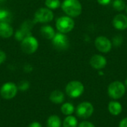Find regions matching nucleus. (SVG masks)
<instances>
[{
    "label": "nucleus",
    "instance_id": "obj_1",
    "mask_svg": "<svg viewBox=\"0 0 127 127\" xmlns=\"http://www.w3.org/2000/svg\"><path fill=\"white\" fill-rule=\"evenodd\" d=\"M63 10L70 17H77L82 12V5L78 0H64L62 4Z\"/></svg>",
    "mask_w": 127,
    "mask_h": 127
},
{
    "label": "nucleus",
    "instance_id": "obj_2",
    "mask_svg": "<svg viewBox=\"0 0 127 127\" xmlns=\"http://www.w3.org/2000/svg\"><path fill=\"white\" fill-rule=\"evenodd\" d=\"M84 92V86L77 80L69 82L65 86V93L71 98H77L83 95Z\"/></svg>",
    "mask_w": 127,
    "mask_h": 127
},
{
    "label": "nucleus",
    "instance_id": "obj_3",
    "mask_svg": "<svg viewBox=\"0 0 127 127\" xmlns=\"http://www.w3.org/2000/svg\"><path fill=\"white\" fill-rule=\"evenodd\" d=\"M126 92L125 86L120 81H115L110 83L108 87V95L114 100L121 98Z\"/></svg>",
    "mask_w": 127,
    "mask_h": 127
},
{
    "label": "nucleus",
    "instance_id": "obj_4",
    "mask_svg": "<svg viewBox=\"0 0 127 127\" xmlns=\"http://www.w3.org/2000/svg\"><path fill=\"white\" fill-rule=\"evenodd\" d=\"M39 47L37 39L31 36H28L21 41V48L22 51L27 54H32L36 51Z\"/></svg>",
    "mask_w": 127,
    "mask_h": 127
},
{
    "label": "nucleus",
    "instance_id": "obj_5",
    "mask_svg": "<svg viewBox=\"0 0 127 127\" xmlns=\"http://www.w3.org/2000/svg\"><path fill=\"white\" fill-rule=\"evenodd\" d=\"M56 27L60 33H67L73 30L74 22L70 16H61L57 20Z\"/></svg>",
    "mask_w": 127,
    "mask_h": 127
},
{
    "label": "nucleus",
    "instance_id": "obj_6",
    "mask_svg": "<svg viewBox=\"0 0 127 127\" xmlns=\"http://www.w3.org/2000/svg\"><path fill=\"white\" fill-rule=\"evenodd\" d=\"M18 92L17 86L12 82L4 83L0 89V95L4 100H11L14 98Z\"/></svg>",
    "mask_w": 127,
    "mask_h": 127
},
{
    "label": "nucleus",
    "instance_id": "obj_7",
    "mask_svg": "<svg viewBox=\"0 0 127 127\" xmlns=\"http://www.w3.org/2000/svg\"><path fill=\"white\" fill-rule=\"evenodd\" d=\"M54 19V13L53 12L45 7H42L38 9L35 13H34V18H33V22H41V23H47Z\"/></svg>",
    "mask_w": 127,
    "mask_h": 127
},
{
    "label": "nucleus",
    "instance_id": "obj_8",
    "mask_svg": "<svg viewBox=\"0 0 127 127\" xmlns=\"http://www.w3.org/2000/svg\"><path fill=\"white\" fill-rule=\"evenodd\" d=\"M94 112V106L89 102H83L76 108V115L77 117L86 119L90 118Z\"/></svg>",
    "mask_w": 127,
    "mask_h": 127
},
{
    "label": "nucleus",
    "instance_id": "obj_9",
    "mask_svg": "<svg viewBox=\"0 0 127 127\" xmlns=\"http://www.w3.org/2000/svg\"><path fill=\"white\" fill-rule=\"evenodd\" d=\"M51 40L54 47L59 51L66 50L69 46L68 38L67 37V36L65 35V33H55L54 36Z\"/></svg>",
    "mask_w": 127,
    "mask_h": 127
},
{
    "label": "nucleus",
    "instance_id": "obj_10",
    "mask_svg": "<svg viewBox=\"0 0 127 127\" xmlns=\"http://www.w3.org/2000/svg\"><path fill=\"white\" fill-rule=\"evenodd\" d=\"M34 24L33 22H30V21H27L25 22L21 26L20 29L17 30L16 33H15V38L16 39L19 40V41H22L23 39H25V37L31 36V30L32 28L33 25Z\"/></svg>",
    "mask_w": 127,
    "mask_h": 127
},
{
    "label": "nucleus",
    "instance_id": "obj_11",
    "mask_svg": "<svg viewBox=\"0 0 127 127\" xmlns=\"http://www.w3.org/2000/svg\"><path fill=\"white\" fill-rule=\"evenodd\" d=\"M95 44L96 48L102 53H108L112 49V42L108 38L103 36L97 37Z\"/></svg>",
    "mask_w": 127,
    "mask_h": 127
},
{
    "label": "nucleus",
    "instance_id": "obj_12",
    "mask_svg": "<svg viewBox=\"0 0 127 127\" xmlns=\"http://www.w3.org/2000/svg\"><path fill=\"white\" fill-rule=\"evenodd\" d=\"M90 65L95 69L100 70L105 68V66L106 65V60L102 55L95 54L91 58Z\"/></svg>",
    "mask_w": 127,
    "mask_h": 127
},
{
    "label": "nucleus",
    "instance_id": "obj_13",
    "mask_svg": "<svg viewBox=\"0 0 127 127\" xmlns=\"http://www.w3.org/2000/svg\"><path fill=\"white\" fill-rule=\"evenodd\" d=\"M113 25L115 28L123 31L127 28V16L124 14H118L113 19Z\"/></svg>",
    "mask_w": 127,
    "mask_h": 127
},
{
    "label": "nucleus",
    "instance_id": "obj_14",
    "mask_svg": "<svg viewBox=\"0 0 127 127\" xmlns=\"http://www.w3.org/2000/svg\"><path fill=\"white\" fill-rule=\"evenodd\" d=\"M13 33L12 26L7 22H0V36L2 38H9Z\"/></svg>",
    "mask_w": 127,
    "mask_h": 127
},
{
    "label": "nucleus",
    "instance_id": "obj_15",
    "mask_svg": "<svg viewBox=\"0 0 127 127\" xmlns=\"http://www.w3.org/2000/svg\"><path fill=\"white\" fill-rule=\"evenodd\" d=\"M49 99L54 104H61L64 102L65 95L62 91L54 90L51 93Z\"/></svg>",
    "mask_w": 127,
    "mask_h": 127
},
{
    "label": "nucleus",
    "instance_id": "obj_16",
    "mask_svg": "<svg viewBox=\"0 0 127 127\" xmlns=\"http://www.w3.org/2000/svg\"><path fill=\"white\" fill-rule=\"evenodd\" d=\"M109 112L115 116L120 115L122 112V106L119 102L117 101H110L108 106Z\"/></svg>",
    "mask_w": 127,
    "mask_h": 127
},
{
    "label": "nucleus",
    "instance_id": "obj_17",
    "mask_svg": "<svg viewBox=\"0 0 127 127\" xmlns=\"http://www.w3.org/2000/svg\"><path fill=\"white\" fill-rule=\"evenodd\" d=\"M40 33L46 39H52L55 35L54 28L50 25H44L40 29Z\"/></svg>",
    "mask_w": 127,
    "mask_h": 127
},
{
    "label": "nucleus",
    "instance_id": "obj_18",
    "mask_svg": "<svg viewBox=\"0 0 127 127\" xmlns=\"http://www.w3.org/2000/svg\"><path fill=\"white\" fill-rule=\"evenodd\" d=\"M47 127H61L62 121L60 118L57 115H52L48 117L46 123Z\"/></svg>",
    "mask_w": 127,
    "mask_h": 127
},
{
    "label": "nucleus",
    "instance_id": "obj_19",
    "mask_svg": "<svg viewBox=\"0 0 127 127\" xmlns=\"http://www.w3.org/2000/svg\"><path fill=\"white\" fill-rule=\"evenodd\" d=\"M63 127H77V120L74 116L68 115L67 116L63 122Z\"/></svg>",
    "mask_w": 127,
    "mask_h": 127
},
{
    "label": "nucleus",
    "instance_id": "obj_20",
    "mask_svg": "<svg viewBox=\"0 0 127 127\" xmlns=\"http://www.w3.org/2000/svg\"><path fill=\"white\" fill-rule=\"evenodd\" d=\"M61 112L65 115H71L74 112V106L71 103H65L61 106Z\"/></svg>",
    "mask_w": 127,
    "mask_h": 127
},
{
    "label": "nucleus",
    "instance_id": "obj_21",
    "mask_svg": "<svg viewBox=\"0 0 127 127\" xmlns=\"http://www.w3.org/2000/svg\"><path fill=\"white\" fill-rule=\"evenodd\" d=\"M11 13L4 9H0V22H7L9 23L11 20Z\"/></svg>",
    "mask_w": 127,
    "mask_h": 127
},
{
    "label": "nucleus",
    "instance_id": "obj_22",
    "mask_svg": "<svg viewBox=\"0 0 127 127\" xmlns=\"http://www.w3.org/2000/svg\"><path fill=\"white\" fill-rule=\"evenodd\" d=\"M45 4L47 7V8L51 10V9H57L60 7V0H45Z\"/></svg>",
    "mask_w": 127,
    "mask_h": 127
},
{
    "label": "nucleus",
    "instance_id": "obj_23",
    "mask_svg": "<svg viewBox=\"0 0 127 127\" xmlns=\"http://www.w3.org/2000/svg\"><path fill=\"white\" fill-rule=\"evenodd\" d=\"M113 7L118 11H121L125 9L126 4L123 0H115L113 1Z\"/></svg>",
    "mask_w": 127,
    "mask_h": 127
},
{
    "label": "nucleus",
    "instance_id": "obj_24",
    "mask_svg": "<svg viewBox=\"0 0 127 127\" xmlns=\"http://www.w3.org/2000/svg\"><path fill=\"white\" fill-rule=\"evenodd\" d=\"M17 87H18V90H20L22 92H25L29 89L30 83H29V82H28L26 80H22V81H20Z\"/></svg>",
    "mask_w": 127,
    "mask_h": 127
},
{
    "label": "nucleus",
    "instance_id": "obj_25",
    "mask_svg": "<svg viewBox=\"0 0 127 127\" xmlns=\"http://www.w3.org/2000/svg\"><path fill=\"white\" fill-rule=\"evenodd\" d=\"M123 42V38L118 35V36H116L113 38V44L115 46H120Z\"/></svg>",
    "mask_w": 127,
    "mask_h": 127
},
{
    "label": "nucleus",
    "instance_id": "obj_26",
    "mask_svg": "<svg viewBox=\"0 0 127 127\" xmlns=\"http://www.w3.org/2000/svg\"><path fill=\"white\" fill-rule=\"evenodd\" d=\"M78 127H95L94 126V124H92V123L89 122V121H83L81 122Z\"/></svg>",
    "mask_w": 127,
    "mask_h": 127
},
{
    "label": "nucleus",
    "instance_id": "obj_27",
    "mask_svg": "<svg viewBox=\"0 0 127 127\" xmlns=\"http://www.w3.org/2000/svg\"><path fill=\"white\" fill-rule=\"evenodd\" d=\"M6 60V54L3 51L0 50V64L3 63Z\"/></svg>",
    "mask_w": 127,
    "mask_h": 127
},
{
    "label": "nucleus",
    "instance_id": "obj_28",
    "mask_svg": "<svg viewBox=\"0 0 127 127\" xmlns=\"http://www.w3.org/2000/svg\"><path fill=\"white\" fill-rule=\"evenodd\" d=\"M28 127H42V126L40 123H39L37 121H33L29 124Z\"/></svg>",
    "mask_w": 127,
    "mask_h": 127
},
{
    "label": "nucleus",
    "instance_id": "obj_29",
    "mask_svg": "<svg viewBox=\"0 0 127 127\" xmlns=\"http://www.w3.org/2000/svg\"><path fill=\"white\" fill-rule=\"evenodd\" d=\"M119 127H127V118L123 119L120 124H119Z\"/></svg>",
    "mask_w": 127,
    "mask_h": 127
},
{
    "label": "nucleus",
    "instance_id": "obj_30",
    "mask_svg": "<svg viewBox=\"0 0 127 127\" xmlns=\"http://www.w3.org/2000/svg\"><path fill=\"white\" fill-rule=\"evenodd\" d=\"M111 1V0H97V2L102 5H106L108 4L109 2Z\"/></svg>",
    "mask_w": 127,
    "mask_h": 127
},
{
    "label": "nucleus",
    "instance_id": "obj_31",
    "mask_svg": "<svg viewBox=\"0 0 127 127\" xmlns=\"http://www.w3.org/2000/svg\"><path fill=\"white\" fill-rule=\"evenodd\" d=\"M125 86L127 87V79L125 80Z\"/></svg>",
    "mask_w": 127,
    "mask_h": 127
},
{
    "label": "nucleus",
    "instance_id": "obj_32",
    "mask_svg": "<svg viewBox=\"0 0 127 127\" xmlns=\"http://www.w3.org/2000/svg\"><path fill=\"white\" fill-rule=\"evenodd\" d=\"M5 0H0V3H2V2H4Z\"/></svg>",
    "mask_w": 127,
    "mask_h": 127
},
{
    "label": "nucleus",
    "instance_id": "obj_33",
    "mask_svg": "<svg viewBox=\"0 0 127 127\" xmlns=\"http://www.w3.org/2000/svg\"></svg>",
    "mask_w": 127,
    "mask_h": 127
}]
</instances>
